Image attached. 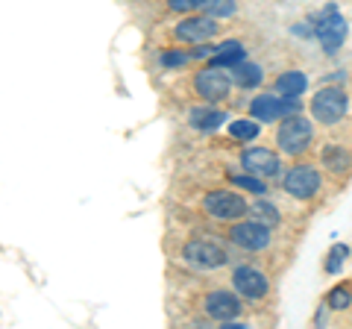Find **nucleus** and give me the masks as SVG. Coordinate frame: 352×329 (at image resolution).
Masks as SVG:
<instances>
[{
  "mask_svg": "<svg viewBox=\"0 0 352 329\" xmlns=\"http://www.w3.org/2000/svg\"><path fill=\"white\" fill-rule=\"evenodd\" d=\"M311 141H314V127L308 118H302V115L282 118V124L276 129V147L285 156H302V153L311 147Z\"/></svg>",
  "mask_w": 352,
  "mask_h": 329,
  "instance_id": "1",
  "label": "nucleus"
},
{
  "mask_svg": "<svg viewBox=\"0 0 352 329\" xmlns=\"http://www.w3.org/2000/svg\"><path fill=\"white\" fill-rule=\"evenodd\" d=\"M311 27H314V39L320 41L323 53H329V56H335L340 45L346 41V21L335 3H329L320 15L311 18Z\"/></svg>",
  "mask_w": 352,
  "mask_h": 329,
  "instance_id": "2",
  "label": "nucleus"
},
{
  "mask_svg": "<svg viewBox=\"0 0 352 329\" xmlns=\"http://www.w3.org/2000/svg\"><path fill=\"white\" fill-rule=\"evenodd\" d=\"M226 235L235 247L247 250V253H261V250H267L273 244V226L261 224L258 217H241V221H232Z\"/></svg>",
  "mask_w": 352,
  "mask_h": 329,
  "instance_id": "3",
  "label": "nucleus"
},
{
  "mask_svg": "<svg viewBox=\"0 0 352 329\" xmlns=\"http://www.w3.org/2000/svg\"><path fill=\"white\" fill-rule=\"evenodd\" d=\"M346 109H349V97L340 85H326V89H320L311 97V115L317 124H323V127L340 124Z\"/></svg>",
  "mask_w": 352,
  "mask_h": 329,
  "instance_id": "4",
  "label": "nucleus"
},
{
  "mask_svg": "<svg viewBox=\"0 0 352 329\" xmlns=\"http://www.w3.org/2000/svg\"><path fill=\"white\" fill-rule=\"evenodd\" d=\"M203 212L208 217H214V221H241V217H247L250 212V203L241 197L238 191H229V189H214L203 197Z\"/></svg>",
  "mask_w": 352,
  "mask_h": 329,
  "instance_id": "5",
  "label": "nucleus"
},
{
  "mask_svg": "<svg viewBox=\"0 0 352 329\" xmlns=\"http://www.w3.org/2000/svg\"><path fill=\"white\" fill-rule=\"evenodd\" d=\"M282 189L288 191L294 200L308 203V200H314V197L320 194V189H323V173L317 171V168H311V164H294V168L282 177Z\"/></svg>",
  "mask_w": 352,
  "mask_h": 329,
  "instance_id": "6",
  "label": "nucleus"
},
{
  "mask_svg": "<svg viewBox=\"0 0 352 329\" xmlns=\"http://www.w3.org/2000/svg\"><path fill=\"white\" fill-rule=\"evenodd\" d=\"M182 259L188 262L191 268H200V270H217V268H223L226 262H229L226 250L220 247L217 241H206V238H191V241H185Z\"/></svg>",
  "mask_w": 352,
  "mask_h": 329,
  "instance_id": "7",
  "label": "nucleus"
},
{
  "mask_svg": "<svg viewBox=\"0 0 352 329\" xmlns=\"http://www.w3.org/2000/svg\"><path fill=\"white\" fill-rule=\"evenodd\" d=\"M194 92L200 94V100H206V103H220L232 94V76L223 68L208 65V68H203L194 76Z\"/></svg>",
  "mask_w": 352,
  "mask_h": 329,
  "instance_id": "8",
  "label": "nucleus"
},
{
  "mask_svg": "<svg viewBox=\"0 0 352 329\" xmlns=\"http://www.w3.org/2000/svg\"><path fill=\"white\" fill-rule=\"evenodd\" d=\"M232 288L241 300H264L270 291V279L264 277L258 268L252 265H241L232 270Z\"/></svg>",
  "mask_w": 352,
  "mask_h": 329,
  "instance_id": "9",
  "label": "nucleus"
},
{
  "mask_svg": "<svg viewBox=\"0 0 352 329\" xmlns=\"http://www.w3.org/2000/svg\"><path fill=\"white\" fill-rule=\"evenodd\" d=\"M241 164L244 171L252 173V177H261V180H276L282 173V162L273 150L267 147H247L241 153Z\"/></svg>",
  "mask_w": 352,
  "mask_h": 329,
  "instance_id": "10",
  "label": "nucleus"
},
{
  "mask_svg": "<svg viewBox=\"0 0 352 329\" xmlns=\"http://www.w3.org/2000/svg\"><path fill=\"white\" fill-rule=\"evenodd\" d=\"M173 36H176V41H185V45H206L208 39L217 36V18L206 15V12L191 15V18H185L176 24Z\"/></svg>",
  "mask_w": 352,
  "mask_h": 329,
  "instance_id": "11",
  "label": "nucleus"
},
{
  "mask_svg": "<svg viewBox=\"0 0 352 329\" xmlns=\"http://www.w3.org/2000/svg\"><path fill=\"white\" fill-rule=\"evenodd\" d=\"M203 312L212 317V321L223 323V321H235V317L244 312V303H241L238 294L220 288V291H208L203 297Z\"/></svg>",
  "mask_w": 352,
  "mask_h": 329,
  "instance_id": "12",
  "label": "nucleus"
},
{
  "mask_svg": "<svg viewBox=\"0 0 352 329\" xmlns=\"http://www.w3.org/2000/svg\"><path fill=\"white\" fill-rule=\"evenodd\" d=\"M250 115L264 124H273V120H282V94H270L264 92L258 97H252L250 103Z\"/></svg>",
  "mask_w": 352,
  "mask_h": 329,
  "instance_id": "13",
  "label": "nucleus"
},
{
  "mask_svg": "<svg viewBox=\"0 0 352 329\" xmlns=\"http://www.w3.org/2000/svg\"><path fill=\"white\" fill-rule=\"evenodd\" d=\"M223 120H226V112H223V109H217L214 103L194 106L191 112H188V124L194 129H200V133H214V129L223 124Z\"/></svg>",
  "mask_w": 352,
  "mask_h": 329,
  "instance_id": "14",
  "label": "nucleus"
},
{
  "mask_svg": "<svg viewBox=\"0 0 352 329\" xmlns=\"http://www.w3.org/2000/svg\"><path fill=\"white\" fill-rule=\"evenodd\" d=\"M320 164L329 173H335V177H344V173L352 168V153L340 145H326L320 150Z\"/></svg>",
  "mask_w": 352,
  "mask_h": 329,
  "instance_id": "15",
  "label": "nucleus"
},
{
  "mask_svg": "<svg viewBox=\"0 0 352 329\" xmlns=\"http://www.w3.org/2000/svg\"><path fill=\"white\" fill-rule=\"evenodd\" d=\"M244 59H247V50L238 39H229V41H223V45H214V53H212L214 68H235V65L244 62Z\"/></svg>",
  "mask_w": 352,
  "mask_h": 329,
  "instance_id": "16",
  "label": "nucleus"
},
{
  "mask_svg": "<svg viewBox=\"0 0 352 329\" xmlns=\"http://www.w3.org/2000/svg\"><path fill=\"white\" fill-rule=\"evenodd\" d=\"M273 89H276V94H282V97H302L308 89V76L302 71H285V74H279V80Z\"/></svg>",
  "mask_w": 352,
  "mask_h": 329,
  "instance_id": "17",
  "label": "nucleus"
},
{
  "mask_svg": "<svg viewBox=\"0 0 352 329\" xmlns=\"http://www.w3.org/2000/svg\"><path fill=\"white\" fill-rule=\"evenodd\" d=\"M264 80V71H261V65L256 62H238L235 68H232V83H238L241 89H256V85H261Z\"/></svg>",
  "mask_w": 352,
  "mask_h": 329,
  "instance_id": "18",
  "label": "nucleus"
},
{
  "mask_svg": "<svg viewBox=\"0 0 352 329\" xmlns=\"http://www.w3.org/2000/svg\"><path fill=\"white\" fill-rule=\"evenodd\" d=\"M326 306L332 312L349 309V306H352V285H335V288L326 294Z\"/></svg>",
  "mask_w": 352,
  "mask_h": 329,
  "instance_id": "19",
  "label": "nucleus"
},
{
  "mask_svg": "<svg viewBox=\"0 0 352 329\" xmlns=\"http://www.w3.org/2000/svg\"><path fill=\"white\" fill-rule=\"evenodd\" d=\"M250 212H252V217H258L261 224H267V226H273V229H276L279 221H282L279 209H276V206H273L270 200H258L256 206H250Z\"/></svg>",
  "mask_w": 352,
  "mask_h": 329,
  "instance_id": "20",
  "label": "nucleus"
},
{
  "mask_svg": "<svg viewBox=\"0 0 352 329\" xmlns=\"http://www.w3.org/2000/svg\"><path fill=\"white\" fill-rule=\"evenodd\" d=\"M229 136L238 138V141H252L258 136V120L252 118V120H232L229 124Z\"/></svg>",
  "mask_w": 352,
  "mask_h": 329,
  "instance_id": "21",
  "label": "nucleus"
},
{
  "mask_svg": "<svg viewBox=\"0 0 352 329\" xmlns=\"http://www.w3.org/2000/svg\"><path fill=\"white\" fill-rule=\"evenodd\" d=\"M235 9H238L235 0H206L203 3V12L212 18H232Z\"/></svg>",
  "mask_w": 352,
  "mask_h": 329,
  "instance_id": "22",
  "label": "nucleus"
},
{
  "mask_svg": "<svg viewBox=\"0 0 352 329\" xmlns=\"http://www.w3.org/2000/svg\"><path fill=\"white\" fill-rule=\"evenodd\" d=\"M346 256H349V247H346V244H335L332 250H329V259H326V273H340V268H344Z\"/></svg>",
  "mask_w": 352,
  "mask_h": 329,
  "instance_id": "23",
  "label": "nucleus"
},
{
  "mask_svg": "<svg viewBox=\"0 0 352 329\" xmlns=\"http://www.w3.org/2000/svg\"><path fill=\"white\" fill-rule=\"evenodd\" d=\"M232 182L235 185H241V189H247L250 194H264L267 191V185H264V180L261 177H252V173H244V177H232Z\"/></svg>",
  "mask_w": 352,
  "mask_h": 329,
  "instance_id": "24",
  "label": "nucleus"
},
{
  "mask_svg": "<svg viewBox=\"0 0 352 329\" xmlns=\"http://www.w3.org/2000/svg\"><path fill=\"white\" fill-rule=\"evenodd\" d=\"M188 59H191V53H179V50L162 53V65H164V68H182Z\"/></svg>",
  "mask_w": 352,
  "mask_h": 329,
  "instance_id": "25",
  "label": "nucleus"
},
{
  "mask_svg": "<svg viewBox=\"0 0 352 329\" xmlns=\"http://www.w3.org/2000/svg\"><path fill=\"white\" fill-rule=\"evenodd\" d=\"M206 0H168V9L173 12H194V9H203Z\"/></svg>",
  "mask_w": 352,
  "mask_h": 329,
  "instance_id": "26",
  "label": "nucleus"
},
{
  "mask_svg": "<svg viewBox=\"0 0 352 329\" xmlns=\"http://www.w3.org/2000/svg\"><path fill=\"white\" fill-rule=\"evenodd\" d=\"M300 97H282V118H291V115H300Z\"/></svg>",
  "mask_w": 352,
  "mask_h": 329,
  "instance_id": "27",
  "label": "nucleus"
}]
</instances>
